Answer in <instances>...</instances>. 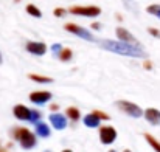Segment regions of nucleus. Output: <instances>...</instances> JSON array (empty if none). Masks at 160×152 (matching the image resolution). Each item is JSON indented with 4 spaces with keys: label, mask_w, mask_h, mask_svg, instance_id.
Returning a JSON list of instances; mask_svg holds the SVG:
<instances>
[{
    "label": "nucleus",
    "mask_w": 160,
    "mask_h": 152,
    "mask_svg": "<svg viewBox=\"0 0 160 152\" xmlns=\"http://www.w3.org/2000/svg\"><path fill=\"white\" fill-rule=\"evenodd\" d=\"M151 67H152V64H151L149 61H146V62H145V68H146V70H151Z\"/></svg>",
    "instance_id": "nucleus-28"
},
{
    "label": "nucleus",
    "mask_w": 160,
    "mask_h": 152,
    "mask_svg": "<svg viewBox=\"0 0 160 152\" xmlns=\"http://www.w3.org/2000/svg\"><path fill=\"white\" fill-rule=\"evenodd\" d=\"M93 113H95V115H97V116H98L100 120H109V115H107V113H104V112H100V110H95Z\"/></svg>",
    "instance_id": "nucleus-23"
},
{
    "label": "nucleus",
    "mask_w": 160,
    "mask_h": 152,
    "mask_svg": "<svg viewBox=\"0 0 160 152\" xmlns=\"http://www.w3.org/2000/svg\"><path fill=\"white\" fill-rule=\"evenodd\" d=\"M50 110L53 112V110H58V105L56 104H53V105H50Z\"/></svg>",
    "instance_id": "nucleus-29"
},
{
    "label": "nucleus",
    "mask_w": 160,
    "mask_h": 152,
    "mask_svg": "<svg viewBox=\"0 0 160 152\" xmlns=\"http://www.w3.org/2000/svg\"><path fill=\"white\" fill-rule=\"evenodd\" d=\"M62 152H72V151L70 149H65V151H62Z\"/></svg>",
    "instance_id": "nucleus-31"
},
{
    "label": "nucleus",
    "mask_w": 160,
    "mask_h": 152,
    "mask_svg": "<svg viewBox=\"0 0 160 152\" xmlns=\"http://www.w3.org/2000/svg\"><path fill=\"white\" fill-rule=\"evenodd\" d=\"M54 16H56V17H62V16H65V9H62V8L54 9Z\"/></svg>",
    "instance_id": "nucleus-25"
},
{
    "label": "nucleus",
    "mask_w": 160,
    "mask_h": 152,
    "mask_svg": "<svg viewBox=\"0 0 160 152\" xmlns=\"http://www.w3.org/2000/svg\"><path fill=\"white\" fill-rule=\"evenodd\" d=\"M30 79L34 81V82H39V84H50V82L53 81V79L48 78V76H39V75H34V73L30 75Z\"/></svg>",
    "instance_id": "nucleus-15"
},
{
    "label": "nucleus",
    "mask_w": 160,
    "mask_h": 152,
    "mask_svg": "<svg viewBox=\"0 0 160 152\" xmlns=\"http://www.w3.org/2000/svg\"><path fill=\"white\" fill-rule=\"evenodd\" d=\"M58 56H59V59H61L62 62L70 61V59H72V50H70V48H62V51H61Z\"/></svg>",
    "instance_id": "nucleus-19"
},
{
    "label": "nucleus",
    "mask_w": 160,
    "mask_h": 152,
    "mask_svg": "<svg viewBox=\"0 0 160 152\" xmlns=\"http://www.w3.org/2000/svg\"><path fill=\"white\" fill-rule=\"evenodd\" d=\"M148 31H149V34H151V36L159 37L160 39V30H157V28H148Z\"/></svg>",
    "instance_id": "nucleus-24"
},
{
    "label": "nucleus",
    "mask_w": 160,
    "mask_h": 152,
    "mask_svg": "<svg viewBox=\"0 0 160 152\" xmlns=\"http://www.w3.org/2000/svg\"><path fill=\"white\" fill-rule=\"evenodd\" d=\"M52 51H53V53H56V54H59V53L62 51V48H61V45H59V44H54L53 47H52Z\"/></svg>",
    "instance_id": "nucleus-26"
},
{
    "label": "nucleus",
    "mask_w": 160,
    "mask_h": 152,
    "mask_svg": "<svg viewBox=\"0 0 160 152\" xmlns=\"http://www.w3.org/2000/svg\"><path fill=\"white\" fill-rule=\"evenodd\" d=\"M145 138H146V141L149 143V146L154 149L156 152H160V143L152 137V135H149V134H145Z\"/></svg>",
    "instance_id": "nucleus-16"
},
{
    "label": "nucleus",
    "mask_w": 160,
    "mask_h": 152,
    "mask_svg": "<svg viewBox=\"0 0 160 152\" xmlns=\"http://www.w3.org/2000/svg\"><path fill=\"white\" fill-rule=\"evenodd\" d=\"M50 98H52V93L50 92H33L31 95H30V100L31 102H34V104H44V102L50 101Z\"/></svg>",
    "instance_id": "nucleus-11"
},
{
    "label": "nucleus",
    "mask_w": 160,
    "mask_h": 152,
    "mask_svg": "<svg viewBox=\"0 0 160 152\" xmlns=\"http://www.w3.org/2000/svg\"><path fill=\"white\" fill-rule=\"evenodd\" d=\"M65 113H67V116H68L70 120H73V121L79 120V116H81V113H79V110H78L76 107H68V109L65 110Z\"/></svg>",
    "instance_id": "nucleus-17"
},
{
    "label": "nucleus",
    "mask_w": 160,
    "mask_h": 152,
    "mask_svg": "<svg viewBox=\"0 0 160 152\" xmlns=\"http://www.w3.org/2000/svg\"><path fill=\"white\" fill-rule=\"evenodd\" d=\"M145 118L149 124L152 126H159L160 124V110L157 109H146L145 110Z\"/></svg>",
    "instance_id": "nucleus-10"
},
{
    "label": "nucleus",
    "mask_w": 160,
    "mask_h": 152,
    "mask_svg": "<svg viewBox=\"0 0 160 152\" xmlns=\"http://www.w3.org/2000/svg\"><path fill=\"white\" fill-rule=\"evenodd\" d=\"M103 48L109 51H113L121 56H131V57H146V51L143 50L138 44H131V42H123V41H110V39H103L100 42Z\"/></svg>",
    "instance_id": "nucleus-1"
},
{
    "label": "nucleus",
    "mask_w": 160,
    "mask_h": 152,
    "mask_svg": "<svg viewBox=\"0 0 160 152\" xmlns=\"http://www.w3.org/2000/svg\"><path fill=\"white\" fill-rule=\"evenodd\" d=\"M123 152H131V151H129V149H126V151H123Z\"/></svg>",
    "instance_id": "nucleus-33"
},
{
    "label": "nucleus",
    "mask_w": 160,
    "mask_h": 152,
    "mask_svg": "<svg viewBox=\"0 0 160 152\" xmlns=\"http://www.w3.org/2000/svg\"><path fill=\"white\" fill-rule=\"evenodd\" d=\"M84 124L87 127H98L100 126V118L95 113H89L84 116Z\"/></svg>",
    "instance_id": "nucleus-14"
},
{
    "label": "nucleus",
    "mask_w": 160,
    "mask_h": 152,
    "mask_svg": "<svg viewBox=\"0 0 160 152\" xmlns=\"http://www.w3.org/2000/svg\"><path fill=\"white\" fill-rule=\"evenodd\" d=\"M39 118H41V113L38 112V110H31V116H30V121L31 123H39Z\"/></svg>",
    "instance_id": "nucleus-21"
},
{
    "label": "nucleus",
    "mask_w": 160,
    "mask_h": 152,
    "mask_svg": "<svg viewBox=\"0 0 160 152\" xmlns=\"http://www.w3.org/2000/svg\"><path fill=\"white\" fill-rule=\"evenodd\" d=\"M70 12L78 16H86V17H97L101 14V9L98 6H73L70 8Z\"/></svg>",
    "instance_id": "nucleus-4"
},
{
    "label": "nucleus",
    "mask_w": 160,
    "mask_h": 152,
    "mask_svg": "<svg viewBox=\"0 0 160 152\" xmlns=\"http://www.w3.org/2000/svg\"><path fill=\"white\" fill-rule=\"evenodd\" d=\"M92 28H93V30H100V28H101V25H100L98 22H95V23H92Z\"/></svg>",
    "instance_id": "nucleus-27"
},
{
    "label": "nucleus",
    "mask_w": 160,
    "mask_h": 152,
    "mask_svg": "<svg viewBox=\"0 0 160 152\" xmlns=\"http://www.w3.org/2000/svg\"><path fill=\"white\" fill-rule=\"evenodd\" d=\"M0 64H2V54H0Z\"/></svg>",
    "instance_id": "nucleus-32"
},
{
    "label": "nucleus",
    "mask_w": 160,
    "mask_h": 152,
    "mask_svg": "<svg viewBox=\"0 0 160 152\" xmlns=\"http://www.w3.org/2000/svg\"><path fill=\"white\" fill-rule=\"evenodd\" d=\"M12 137L20 143V146L23 149H31L36 146V137L27 127H16L12 130Z\"/></svg>",
    "instance_id": "nucleus-2"
},
{
    "label": "nucleus",
    "mask_w": 160,
    "mask_h": 152,
    "mask_svg": "<svg viewBox=\"0 0 160 152\" xmlns=\"http://www.w3.org/2000/svg\"><path fill=\"white\" fill-rule=\"evenodd\" d=\"M117 105H118L120 110H123L124 113H128V115H131L134 118H140L142 115H145V112L140 109V105H137V104H134L131 101L120 100V101H117Z\"/></svg>",
    "instance_id": "nucleus-3"
},
{
    "label": "nucleus",
    "mask_w": 160,
    "mask_h": 152,
    "mask_svg": "<svg viewBox=\"0 0 160 152\" xmlns=\"http://www.w3.org/2000/svg\"><path fill=\"white\" fill-rule=\"evenodd\" d=\"M115 31H117V36H118L120 41H123V42H131V44H138L137 39H135L128 30H124V28H117Z\"/></svg>",
    "instance_id": "nucleus-12"
},
{
    "label": "nucleus",
    "mask_w": 160,
    "mask_h": 152,
    "mask_svg": "<svg viewBox=\"0 0 160 152\" xmlns=\"http://www.w3.org/2000/svg\"><path fill=\"white\" fill-rule=\"evenodd\" d=\"M50 123L53 124V127L58 129V130H62V129H65V126H67V120H65V116L61 115V113H52V115H50Z\"/></svg>",
    "instance_id": "nucleus-9"
},
{
    "label": "nucleus",
    "mask_w": 160,
    "mask_h": 152,
    "mask_svg": "<svg viewBox=\"0 0 160 152\" xmlns=\"http://www.w3.org/2000/svg\"><path fill=\"white\" fill-rule=\"evenodd\" d=\"M123 2H124V5H128V8H129L131 11H134V12L137 11V9H135V2H134V0H123Z\"/></svg>",
    "instance_id": "nucleus-22"
},
{
    "label": "nucleus",
    "mask_w": 160,
    "mask_h": 152,
    "mask_svg": "<svg viewBox=\"0 0 160 152\" xmlns=\"http://www.w3.org/2000/svg\"><path fill=\"white\" fill-rule=\"evenodd\" d=\"M115 138H117V130H115L113 127H110V126H103V127L100 129V140H101L103 145H110V143H113Z\"/></svg>",
    "instance_id": "nucleus-6"
},
{
    "label": "nucleus",
    "mask_w": 160,
    "mask_h": 152,
    "mask_svg": "<svg viewBox=\"0 0 160 152\" xmlns=\"http://www.w3.org/2000/svg\"><path fill=\"white\" fill-rule=\"evenodd\" d=\"M109 152H115V151H109Z\"/></svg>",
    "instance_id": "nucleus-34"
},
{
    "label": "nucleus",
    "mask_w": 160,
    "mask_h": 152,
    "mask_svg": "<svg viewBox=\"0 0 160 152\" xmlns=\"http://www.w3.org/2000/svg\"><path fill=\"white\" fill-rule=\"evenodd\" d=\"M0 152H8V151H6V149H3V148L0 146Z\"/></svg>",
    "instance_id": "nucleus-30"
},
{
    "label": "nucleus",
    "mask_w": 160,
    "mask_h": 152,
    "mask_svg": "<svg viewBox=\"0 0 160 152\" xmlns=\"http://www.w3.org/2000/svg\"><path fill=\"white\" fill-rule=\"evenodd\" d=\"M27 12H28V14H31L33 17H42L41 9H39L38 6H34V5H28V6H27Z\"/></svg>",
    "instance_id": "nucleus-18"
},
{
    "label": "nucleus",
    "mask_w": 160,
    "mask_h": 152,
    "mask_svg": "<svg viewBox=\"0 0 160 152\" xmlns=\"http://www.w3.org/2000/svg\"><path fill=\"white\" fill-rule=\"evenodd\" d=\"M65 31H68V33H72V34H75V36H79V37H82V39H86V41H93L92 33L87 31L86 28L76 25V23H67V25H65Z\"/></svg>",
    "instance_id": "nucleus-5"
},
{
    "label": "nucleus",
    "mask_w": 160,
    "mask_h": 152,
    "mask_svg": "<svg viewBox=\"0 0 160 152\" xmlns=\"http://www.w3.org/2000/svg\"><path fill=\"white\" fill-rule=\"evenodd\" d=\"M12 112H14L16 118H19V120H22V121H25V120H28V121H30L31 110H30L28 107H25V105H22V104H17V105H14Z\"/></svg>",
    "instance_id": "nucleus-8"
},
{
    "label": "nucleus",
    "mask_w": 160,
    "mask_h": 152,
    "mask_svg": "<svg viewBox=\"0 0 160 152\" xmlns=\"http://www.w3.org/2000/svg\"><path fill=\"white\" fill-rule=\"evenodd\" d=\"M146 12H149V14H152V16H156V17L160 19V5H149V6H146Z\"/></svg>",
    "instance_id": "nucleus-20"
},
{
    "label": "nucleus",
    "mask_w": 160,
    "mask_h": 152,
    "mask_svg": "<svg viewBox=\"0 0 160 152\" xmlns=\"http://www.w3.org/2000/svg\"><path fill=\"white\" fill-rule=\"evenodd\" d=\"M36 134L42 138H47V137H50V127L45 123L39 121V123H36Z\"/></svg>",
    "instance_id": "nucleus-13"
},
{
    "label": "nucleus",
    "mask_w": 160,
    "mask_h": 152,
    "mask_svg": "<svg viewBox=\"0 0 160 152\" xmlns=\"http://www.w3.org/2000/svg\"><path fill=\"white\" fill-rule=\"evenodd\" d=\"M27 50L30 51L31 54L42 56V54H45V51H47V45H45L44 42H28V44H27Z\"/></svg>",
    "instance_id": "nucleus-7"
}]
</instances>
